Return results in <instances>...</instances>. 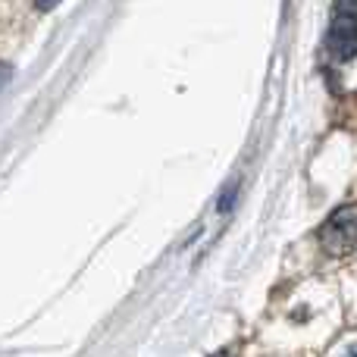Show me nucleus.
I'll return each instance as SVG.
<instances>
[{
	"instance_id": "nucleus-5",
	"label": "nucleus",
	"mask_w": 357,
	"mask_h": 357,
	"mask_svg": "<svg viewBox=\"0 0 357 357\" xmlns=\"http://www.w3.org/2000/svg\"><path fill=\"white\" fill-rule=\"evenodd\" d=\"M31 3H35L38 10H54V6L60 3V0H31Z\"/></svg>"
},
{
	"instance_id": "nucleus-7",
	"label": "nucleus",
	"mask_w": 357,
	"mask_h": 357,
	"mask_svg": "<svg viewBox=\"0 0 357 357\" xmlns=\"http://www.w3.org/2000/svg\"><path fill=\"white\" fill-rule=\"evenodd\" d=\"M213 357H229V354H213Z\"/></svg>"
},
{
	"instance_id": "nucleus-4",
	"label": "nucleus",
	"mask_w": 357,
	"mask_h": 357,
	"mask_svg": "<svg viewBox=\"0 0 357 357\" xmlns=\"http://www.w3.org/2000/svg\"><path fill=\"white\" fill-rule=\"evenodd\" d=\"M335 16L357 19V0H335Z\"/></svg>"
},
{
	"instance_id": "nucleus-3",
	"label": "nucleus",
	"mask_w": 357,
	"mask_h": 357,
	"mask_svg": "<svg viewBox=\"0 0 357 357\" xmlns=\"http://www.w3.org/2000/svg\"><path fill=\"white\" fill-rule=\"evenodd\" d=\"M235 201H238V178H235V182L229 185V188H226V195H222V197H220V204H216V210H220V216H229V213H232Z\"/></svg>"
},
{
	"instance_id": "nucleus-1",
	"label": "nucleus",
	"mask_w": 357,
	"mask_h": 357,
	"mask_svg": "<svg viewBox=\"0 0 357 357\" xmlns=\"http://www.w3.org/2000/svg\"><path fill=\"white\" fill-rule=\"evenodd\" d=\"M326 54L339 63H348L357 56V19L335 16V22L326 31Z\"/></svg>"
},
{
	"instance_id": "nucleus-6",
	"label": "nucleus",
	"mask_w": 357,
	"mask_h": 357,
	"mask_svg": "<svg viewBox=\"0 0 357 357\" xmlns=\"http://www.w3.org/2000/svg\"><path fill=\"white\" fill-rule=\"evenodd\" d=\"M345 357H357V345H351V348H348V354Z\"/></svg>"
},
{
	"instance_id": "nucleus-2",
	"label": "nucleus",
	"mask_w": 357,
	"mask_h": 357,
	"mask_svg": "<svg viewBox=\"0 0 357 357\" xmlns=\"http://www.w3.org/2000/svg\"><path fill=\"white\" fill-rule=\"evenodd\" d=\"M320 235H323L329 251L348 248L351 241H357V210H339V213H333Z\"/></svg>"
}]
</instances>
